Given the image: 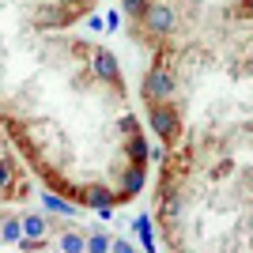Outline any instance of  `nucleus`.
I'll list each match as a JSON object with an SVG mask.
<instances>
[{
    "mask_svg": "<svg viewBox=\"0 0 253 253\" xmlns=\"http://www.w3.org/2000/svg\"><path fill=\"white\" fill-rule=\"evenodd\" d=\"M91 61H95V72L102 76L106 84L114 87V91H121V68H117V57H114V53L95 49V57H91Z\"/></svg>",
    "mask_w": 253,
    "mask_h": 253,
    "instance_id": "nucleus-3",
    "label": "nucleus"
},
{
    "mask_svg": "<svg viewBox=\"0 0 253 253\" xmlns=\"http://www.w3.org/2000/svg\"><path fill=\"white\" fill-rule=\"evenodd\" d=\"M45 208H49V211H61V215H72V204H68V201H61V197H57V193H45Z\"/></svg>",
    "mask_w": 253,
    "mask_h": 253,
    "instance_id": "nucleus-9",
    "label": "nucleus"
},
{
    "mask_svg": "<svg viewBox=\"0 0 253 253\" xmlns=\"http://www.w3.org/2000/svg\"><path fill=\"white\" fill-rule=\"evenodd\" d=\"M19 167H15V159H0V197L8 201V181H19Z\"/></svg>",
    "mask_w": 253,
    "mask_h": 253,
    "instance_id": "nucleus-5",
    "label": "nucleus"
},
{
    "mask_svg": "<svg viewBox=\"0 0 253 253\" xmlns=\"http://www.w3.org/2000/svg\"><path fill=\"white\" fill-rule=\"evenodd\" d=\"M57 246L61 250H68V253H80V250H87V242L80 238L76 231H64V234H57Z\"/></svg>",
    "mask_w": 253,
    "mask_h": 253,
    "instance_id": "nucleus-7",
    "label": "nucleus"
},
{
    "mask_svg": "<svg viewBox=\"0 0 253 253\" xmlns=\"http://www.w3.org/2000/svg\"><path fill=\"white\" fill-rule=\"evenodd\" d=\"M19 234H23L19 219H0V238L4 242H19Z\"/></svg>",
    "mask_w": 253,
    "mask_h": 253,
    "instance_id": "nucleus-8",
    "label": "nucleus"
},
{
    "mask_svg": "<svg viewBox=\"0 0 253 253\" xmlns=\"http://www.w3.org/2000/svg\"><path fill=\"white\" fill-rule=\"evenodd\" d=\"M110 250H114V253H128L132 246H128V242H121V238H114V242H110Z\"/></svg>",
    "mask_w": 253,
    "mask_h": 253,
    "instance_id": "nucleus-12",
    "label": "nucleus"
},
{
    "mask_svg": "<svg viewBox=\"0 0 253 253\" xmlns=\"http://www.w3.org/2000/svg\"><path fill=\"white\" fill-rule=\"evenodd\" d=\"M125 155H128V163H140V167H148V155H151V148H148V136H144V132H128Z\"/></svg>",
    "mask_w": 253,
    "mask_h": 253,
    "instance_id": "nucleus-4",
    "label": "nucleus"
},
{
    "mask_svg": "<svg viewBox=\"0 0 253 253\" xmlns=\"http://www.w3.org/2000/svg\"><path fill=\"white\" fill-rule=\"evenodd\" d=\"M87 246H91V250H98V253H102V250H110V234H102V231H98V234H91V238H87Z\"/></svg>",
    "mask_w": 253,
    "mask_h": 253,
    "instance_id": "nucleus-11",
    "label": "nucleus"
},
{
    "mask_svg": "<svg viewBox=\"0 0 253 253\" xmlns=\"http://www.w3.org/2000/svg\"><path fill=\"white\" fill-rule=\"evenodd\" d=\"M148 121L151 128L159 132V140L167 144V148H178L181 144V110H178V98H167V102H148Z\"/></svg>",
    "mask_w": 253,
    "mask_h": 253,
    "instance_id": "nucleus-1",
    "label": "nucleus"
},
{
    "mask_svg": "<svg viewBox=\"0 0 253 253\" xmlns=\"http://www.w3.org/2000/svg\"><path fill=\"white\" fill-rule=\"evenodd\" d=\"M136 231H140V246L151 250L155 242H151V219H148V215H140V219H136Z\"/></svg>",
    "mask_w": 253,
    "mask_h": 253,
    "instance_id": "nucleus-10",
    "label": "nucleus"
},
{
    "mask_svg": "<svg viewBox=\"0 0 253 253\" xmlns=\"http://www.w3.org/2000/svg\"><path fill=\"white\" fill-rule=\"evenodd\" d=\"M167 98H178V76L155 53L151 68L144 72V102H167Z\"/></svg>",
    "mask_w": 253,
    "mask_h": 253,
    "instance_id": "nucleus-2",
    "label": "nucleus"
},
{
    "mask_svg": "<svg viewBox=\"0 0 253 253\" xmlns=\"http://www.w3.org/2000/svg\"><path fill=\"white\" fill-rule=\"evenodd\" d=\"M19 227H23V234H27V238H42V234L49 231V223H45L42 215H23Z\"/></svg>",
    "mask_w": 253,
    "mask_h": 253,
    "instance_id": "nucleus-6",
    "label": "nucleus"
}]
</instances>
